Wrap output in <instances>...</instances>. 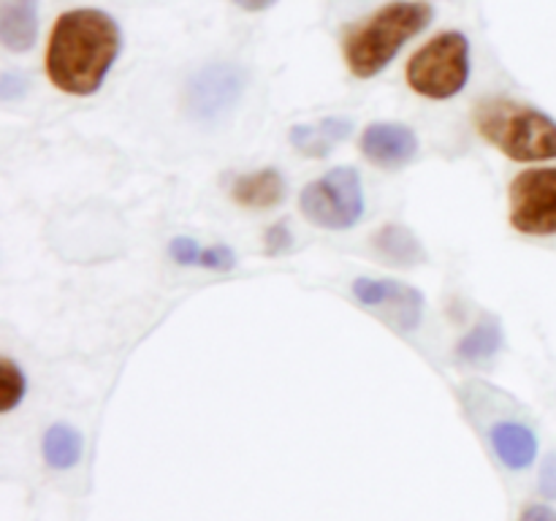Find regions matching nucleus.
I'll list each match as a JSON object with an SVG mask.
<instances>
[{
    "instance_id": "nucleus-1",
    "label": "nucleus",
    "mask_w": 556,
    "mask_h": 521,
    "mask_svg": "<svg viewBox=\"0 0 556 521\" xmlns=\"http://www.w3.org/2000/svg\"><path fill=\"white\" fill-rule=\"evenodd\" d=\"M123 33L101 9H74L58 16L47 43V76L68 96H92L117 63Z\"/></svg>"
},
{
    "instance_id": "nucleus-2",
    "label": "nucleus",
    "mask_w": 556,
    "mask_h": 521,
    "mask_svg": "<svg viewBox=\"0 0 556 521\" xmlns=\"http://www.w3.org/2000/svg\"><path fill=\"white\" fill-rule=\"evenodd\" d=\"M432 5L424 0H394L345 36V63L358 79L378 76L432 22Z\"/></svg>"
},
{
    "instance_id": "nucleus-3",
    "label": "nucleus",
    "mask_w": 556,
    "mask_h": 521,
    "mask_svg": "<svg viewBox=\"0 0 556 521\" xmlns=\"http://www.w3.org/2000/svg\"><path fill=\"white\" fill-rule=\"evenodd\" d=\"M476 128L489 144L510 161H552L556 157V119L541 109L510 98H486L476 106Z\"/></svg>"
},
{
    "instance_id": "nucleus-4",
    "label": "nucleus",
    "mask_w": 556,
    "mask_h": 521,
    "mask_svg": "<svg viewBox=\"0 0 556 521\" xmlns=\"http://www.w3.org/2000/svg\"><path fill=\"white\" fill-rule=\"evenodd\" d=\"M470 79V41L465 33L448 30L424 43L407 63V85L432 101L459 96Z\"/></svg>"
},
{
    "instance_id": "nucleus-5",
    "label": "nucleus",
    "mask_w": 556,
    "mask_h": 521,
    "mask_svg": "<svg viewBox=\"0 0 556 521\" xmlns=\"http://www.w3.org/2000/svg\"><path fill=\"white\" fill-rule=\"evenodd\" d=\"M304 217L329 231L353 228L364 215V185L362 174L353 166H337L324 177L313 179L302 190Z\"/></svg>"
},
{
    "instance_id": "nucleus-6",
    "label": "nucleus",
    "mask_w": 556,
    "mask_h": 521,
    "mask_svg": "<svg viewBox=\"0 0 556 521\" xmlns=\"http://www.w3.org/2000/svg\"><path fill=\"white\" fill-rule=\"evenodd\" d=\"M510 226L530 237L556 233V166L530 168L510 185Z\"/></svg>"
},
{
    "instance_id": "nucleus-7",
    "label": "nucleus",
    "mask_w": 556,
    "mask_h": 521,
    "mask_svg": "<svg viewBox=\"0 0 556 521\" xmlns=\"http://www.w3.org/2000/svg\"><path fill=\"white\" fill-rule=\"evenodd\" d=\"M244 92V71L231 63H215L190 76L185 87V112L199 123L226 117Z\"/></svg>"
},
{
    "instance_id": "nucleus-8",
    "label": "nucleus",
    "mask_w": 556,
    "mask_h": 521,
    "mask_svg": "<svg viewBox=\"0 0 556 521\" xmlns=\"http://www.w3.org/2000/svg\"><path fill=\"white\" fill-rule=\"evenodd\" d=\"M353 296L364 307H378L386 320L400 331H413L424 318V296L413 285L400 280H375V277H358L353 280Z\"/></svg>"
},
{
    "instance_id": "nucleus-9",
    "label": "nucleus",
    "mask_w": 556,
    "mask_h": 521,
    "mask_svg": "<svg viewBox=\"0 0 556 521\" xmlns=\"http://www.w3.org/2000/svg\"><path fill=\"white\" fill-rule=\"evenodd\" d=\"M362 152L380 168H402L416 157V130L402 123H375L362 134Z\"/></svg>"
},
{
    "instance_id": "nucleus-10",
    "label": "nucleus",
    "mask_w": 556,
    "mask_h": 521,
    "mask_svg": "<svg viewBox=\"0 0 556 521\" xmlns=\"http://www.w3.org/2000/svg\"><path fill=\"white\" fill-rule=\"evenodd\" d=\"M0 41L9 52H30L38 41V0H3Z\"/></svg>"
},
{
    "instance_id": "nucleus-11",
    "label": "nucleus",
    "mask_w": 556,
    "mask_h": 521,
    "mask_svg": "<svg viewBox=\"0 0 556 521\" xmlns=\"http://www.w3.org/2000/svg\"><path fill=\"white\" fill-rule=\"evenodd\" d=\"M353 123L348 117H326L318 123H302L291 128L293 150L307 157H326L337 144L351 136Z\"/></svg>"
},
{
    "instance_id": "nucleus-12",
    "label": "nucleus",
    "mask_w": 556,
    "mask_h": 521,
    "mask_svg": "<svg viewBox=\"0 0 556 521\" xmlns=\"http://www.w3.org/2000/svg\"><path fill=\"white\" fill-rule=\"evenodd\" d=\"M494 454L510 470H525L538 456V437L530 427L516 421H500L492 427Z\"/></svg>"
},
{
    "instance_id": "nucleus-13",
    "label": "nucleus",
    "mask_w": 556,
    "mask_h": 521,
    "mask_svg": "<svg viewBox=\"0 0 556 521\" xmlns=\"http://www.w3.org/2000/svg\"><path fill=\"white\" fill-rule=\"evenodd\" d=\"M282 195H286V179L275 168L242 174L231 185V199L248 209H271L280 204Z\"/></svg>"
},
{
    "instance_id": "nucleus-14",
    "label": "nucleus",
    "mask_w": 556,
    "mask_h": 521,
    "mask_svg": "<svg viewBox=\"0 0 556 521\" xmlns=\"http://www.w3.org/2000/svg\"><path fill=\"white\" fill-rule=\"evenodd\" d=\"M372 244L386 260L396 266L427 264V250H424L421 239L402 223H386L372 237Z\"/></svg>"
},
{
    "instance_id": "nucleus-15",
    "label": "nucleus",
    "mask_w": 556,
    "mask_h": 521,
    "mask_svg": "<svg viewBox=\"0 0 556 521\" xmlns=\"http://www.w3.org/2000/svg\"><path fill=\"white\" fill-rule=\"evenodd\" d=\"M81 448H85V440L68 423H54L43 434V461H47L52 470H71V467L79 465Z\"/></svg>"
},
{
    "instance_id": "nucleus-16",
    "label": "nucleus",
    "mask_w": 556,
    "mask_h": 521,
    "mask_svg": "<svg viewBox=\"0 0 556 521\" xmlns=\"http://www.w3.org/2000/svg\"><path fill=\"white\" fill-rule=\"evenodd\" d=\"M503 347V329L497 323H478L456 347V356L467 364H486Z\"/></svg>"
},
{
    "instance_id": "nucleus-17",
    "label": "nucleus",
    "mask_w": 556,
    "mask_h": 521,
    "mask_svg": "<svg viewBox=\"0 0 556 521\" xmlns=\"http://www.w3.org/2000/svg\"><path fill=\"white\" fill-rule=\"evenodd\" d=\"M27 380L25 372L16 367L11 358H3L0 361V410L11 412L22 399H25Z\"/></svg>"
},
{
    "instance_id": "nucleus-18",
    "label": "nucleus",
    "mask_w": 556,
    "mask_h": 521,
    "mask_svg": "<svg viewBox=\"0 0 556 521\" xmlns=\"http://www.w3.org/2000/svg\"><path fill=\"white\" fill-rule=\"evenodd\" d=\"M199 266H204V269L231 271L233 266H237V255H233V250L228 247V244H215V247H206L204 253H201Z\"/></svg>"
},
{
    "instance_id": "nucleus-19",
    "label": "nucleus",
    "mask_w": 556,
    "mask_h": 521,
    "mask_svg": "<svg viewBox=\"0 0 556 521\" xmlns=\"http://www.w3.org/2000/svg\"><path fill=\"white\" fill-rule=\"evenodd\" d=\"M168 253H172V258L177 260V264L193 266V264H199V258L204 250H201V244L195 242V239L177 237V239H172V244H168Z\"/></svg>"
},
{
    "instance_id": "nucleus-20",
    "label": "nucleus",
    "mask_w": 556,
    "mask_h": 521,
    "mask_svg": "<svg viewBox=\"0 0 556 521\" xmlns=\"http://www.w3.org/2000/svg\"><path fill=\"white\" fill-rule=\"evenodd\" d=\"M293 244V233L286 223H275V226L266 228V250L269 253H282Z\"/></svg>"
},
{
    "instance_id": "nucleus-21",
    "label": "nucleus",
    "mask_w": 556,
    "mask_h": 521,
    "mask_svg": "<svg viewBox=\"0 0 556 521\" xmlns=\"http://www.w3.org/2000/svg\"><path fill=\"white\" fill-rule=\"evenodd\" d=\"M27 90V81L25 76H20L16 71H3L0 76V98L3 101H14V98H22Z\"/></svg>"
},
{
    "instance_id": "nucleus-22",
    "label": "nucleus",
    "mask_w": 556,
    "mask_h": 521,
    "mask_svg": "<svg viewBox=\"0 0 556 521\" xmlns=\"http://www.w3.org/2000/svg\"><path fill=\"white\" fill-rule=\"evenodd\" d=\"M541 494L546 499H556V454H548L541 467Z\"/></svg>"
},
{
    "instance_id": "nucleus-23",
    "label": "nucleus",
    "mask_w": 556,
    "mask_h": 521,
    "mask_svg": "<svg viewBox=\"0 0 556 521\" xmlns=\"http://www.w3.org/2000/svg\"><path fill=\"white\" fill-rule=\"evenodd\" d=\"M521 521H556V510L552 505H527Z\"/></svg>"
},
{
    "instance_id": "nucleus-24",
    "label": "nucleus",
    "mask_w": 556,
    "mask_h": 521,
    "mask_svg": "<svg viewBox=\"0 0 556 521\" xmlns=\"http://www.w3.org/2000/svg\"><path fill=\"white\" fill-rule=\"evenodd\" d=\"M233 3L244 11H266V9H271L277 0H233Z\"/></svg>"
}]
</instances>
